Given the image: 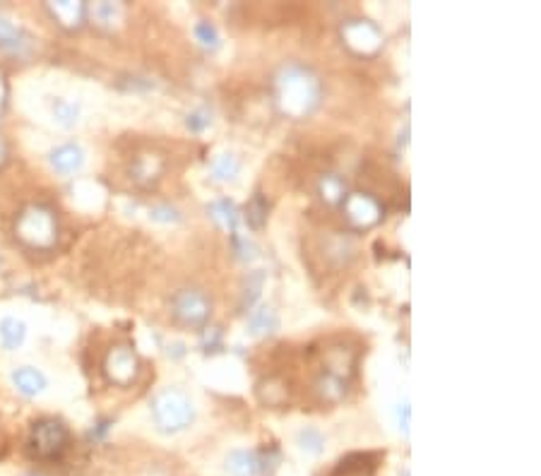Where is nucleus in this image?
<instances>
[{"label":"nucleus","mask_w":541,"mask_h":476,"mask_svg":"<svg viewBox=\"0 0 541 476\" xmlns=\"http://www.w3.org/2000/svg\"><path fill=\"white\" fill-rule=\"evenodd\" d=\"M274 101L289 119H306L320 104V80L308 65L287 63L274 78Z\"/></svg>","instance_id":"obj_1"},{"label":"nucleus","mask_w":541,"mask_h":476,"mask_svg":"<svg viewBox=\"0 0 541 476\" xmlns=\"http://www.w3.org/2000/svg\"><path fill=\"white\" fill-rule=\"evenodd\" d=\"M14 238L29 251H51L58 243V217L49 205H29L17 214Z\"/></svg>","instance_id":"obj_2"},{"label":"nucleus","mask_w":541,"mask_h":476,"mask_svg":"<svg viewBox=\"0 0 541 476\" xmlns=\"http://www.w3.org/2000/svg\"><path fill=\"white\" fill-rule=\"evenodd\" d=\"M71 448V431L61 419L43 416L29 426L27 452L39 462H56Z\"/></svg>","instance_id":"obj_3"},{"label":"nucleus","mask_w":541,"mask_h":476,"mask_svg":"<svg viewBox=\"0 0 541 476\" xmlns=\"http://www.w3.org/2000/svg\"><path fill=\"white\" fill-rule=\"evenodd\" d=\"M152 419L164 433H178L195 419V406L183 390L166 387L152 399Z\"/></svg>","instance_id":"obj_4"},{"label":"nucleus","mask_w":541,"mask_h":476,"mask_svg":"<svg viewBox=\"0 0 541 476\" xmlns=\"http://www.w3.org/2000/svg\"><path fill=\"white\" fill-rule=\"evenodd\" d=\"M171 316L183 328H204L212 316L210 296L203 289H181L171 299Z\"/></svg>","instance_id":"obj_5"},{"label":"nucleus","mask_w":541,"mask_h":476,"mask_svg":"<svg viewBox=\"0 0 541 476\" xmlns=\"http://www.w3.org/2000/svg\"><path fill=\"white\" fill-rule=\"evenodd\" d=\"M104 376L109 383L119 387H130L140 376V358L128 344H116L106 351Z\"/></svg>","instance_id":"obj_6"},{"label":"nucleus","mask_w":541,"mask_h":476,"mask_svg":"<svg viewBox=\"0 0 541 476\" xmlns=\"http://www.w3.org/2000/svg\"><path fill=\"white\" fill-rule=\"evenodd\" d=\"M342 42L356 56H375L383 49V32L371 20H346L342 24Z\"/></svg>","instance_id":"obj_7"},{"label":"nucleus","mask_w":541,"mask_h":476,"mask_svg":"<svg viewBox=\"0 0 541 476\" xmlns=\"http://www.w3.org/2000/svg\"><path fill=\"white\" fill-rule=\"evenodd\" d=\"M342 210H345L346 222L354 229H371V226H375L380 219L385 217V207L371 193H352V195H346L345 203H342Z\"/></svg>","instance_id":"obj_8"},{"label":"nucleus","mask_w":541,"mask_h":476,"mask_svg":"<svg viewBox=\"0 0 541 476\" xmlns=\"http://www.w3.org/2000/svg\"><path fill=\"white\" fill-rule=\"evenodd\" d=\"M354 366H356V351L346 344H332L323 349V371L327 376H335L339 380H346L354 376Z\"/></svg>","instance_id":"obj_9"},{"label":"nucleus","mask_w":541,"mask_h":476,"mask_svg":"<svg viewBox=\"0 0 541 476\" xmlns=\"http://www.w3.org/2000/svg\"><path fill=\"white\" fill-rule=\"evenodd\" d=\"M270 455L253 450H233L226 457V474L229 476H258L268 470Z\"/></svg>","instance_id":"obj_10"},{"label":"nucleus","mask_w":541,"mask_h":476,"mask_svg":"<svg viewBox=\"0 0 541 476\" xmlns=\"http://www.w3.org/2000/svg\"><path fill=\"white\" fill-rule=\"evenodd\" d=\"M164 171V159L157 152H140L130 161V178H133L140 188H147L152 183L159 181Z\"/></svg>","instance_id":"obj_11"},{"label":"nucleus","mask_w":541,"mask_h":476,"mask_svg":"<svg viewBox=\"0 0 541 476\" xmlns=\"http://www.w3.org/2000/svg\"><path fill=\"white\" fill-rule=\"evenodd\" d=\"M49 164L56 174L72 176L78 174L82 164H85V152L75 142H65V145H58L56 149H51Z\"/></svg>","instance_id":"obj_12"},{"label":"nucleus","mask_w":541,"mask_h":476,"mask_svg":"<svg viewBox=\"0 0 541 476\" xmlns=\"http://www.w3.org/2000/svg\"><path fill=\"white\" fill-rule=\"evenodd\" d=\"M51 17L68 32H75L87 22V5L80 0H58V3H49Z\"/></svg>","instance_id":"obj_13"},{"label":"nucleus","mask_w":541,"mask_h":476,"mask_svg":"<svg viewBox=\"0 0 541 476\" xmlns=\"http://www.w3.org/2000/svg\"><path fill=\"white\" fill-rule=\"evenodd\" d=\"M375 467H378V455L354 452V455H346L345 460H339L332 476H371Z\"/></svg>","instance_id":"obj_14"},{"label":"nucleus","mask_w":541,"mask_h":476,"mask_svg":"<svg viewBox=\"0 0 541 476\" xmlns=\"http://www.w3.org/2000/svg\"><path fill=\"white\" fill-rule=\"evenodd\" d=\"M29 42H32V39H29L24 29L13 24L10 20H3V17H0V51L13 53V56H22V53L29 49Z\"/></svg>","instance_id":"obj_15"},{"label":"nucleus","mask_w":541,"mask_h":476,"mask_svg":"<svg viewBox=\"0 0 541 476\" xmlns=\"http://www.w3.org/2000/svg\"><path fill=\"white\" fill-rule=\"evenodd\" d=\"M13 386L24 397H36L46 387V376L42 371L32 368V366H22V368H14L13 371Z\"/></svg>","instance_id":"obj_16"},{"label":"nucleus","mask_w":541,"mask_h":476,"mask_svg":"<svg viewBox=\"0 0 541 476\" xmlns=\"http://www.w3.org/2000/svg\"><path fill=\"white\" fill-rule=\"evenodd\" d=\"M313 390H316L318 399L325 402V405H337V402H342V399L346 397L349 383H346V380L335 378V376H327V373H320V376L316 378Z\"/></svg>","instance_id":"obj_17"},{"label":"nucleus","mask_w":541,"mask_h":476,"mask_svg":"<svg viewBox=\"0 0 541 476\" xmlns=\"http://www.w3.org/2000/svg\"><path fill=\"white\" fill-rule=\"evenodd\" d=\"M27 339V325L20 318L7 316L0 320V344L5 351L20 349L22 344Z\"/></svg>","instance_id":"obj_18"},{"label":"nucleus","mask_w":541,"mask_h":476,"mask_svg":"<svg viewBox=\"0 0 541 476\" xmlns=\"http://www.w3.org/2000/svg\"><path fill=\"white\" fill-rule=\"evenodd\" d=\"M318 193L327 205H339L345 203L346 197V183L339 178L337 174H325L318 183Z\"/></svg>","instance_id":"obj_19"},{"label":"nucleus","mask_w":541,"mask_h":476,"mask_svg":"<svg viewBox=\"0 0 541 476\" xmlns=\"http://www.w3.org/2000/svg\"><path fill=\"white\" fill-rule=\"evenodd\" d=\"M87 14H91L94 24L101 29H113L116 22H120V14H123V7L119 3H97L94 7H87Z\"/></svg>","instance_id":"obj_20"},{"label":"nucleus","mask_w":541,"mask_h":476,"mask_svg":"<svg viewBox=\"0 0 541 476\" xmlns=\"http://www.w3.org/2000/svg\"><path fill=\"white\" fill-rule=\"evenodd\" d=\"M280 320H277V313H274L272 306H262L251 316L248 320V329H251V335H272L274 329H277Z\"/></svg>","instance_id":"obj_21"},{"label":"nucleus","mask_w":541,"mask_h":476,"mask_svg":"<svg viewBox=\"0 0 541 476\" xmlns=\"http://www.w3.org/2000/svg\"><path fill=\"white\" fill-rule=\"evenodd\" d=\"M210 212L212 217L217 219L219 224L224 226V229L236 232V226H239V210H236V205H233L232 200L222 197V200H217V203H212Z\"/></svg>","instance_id":"obj_22"},{"label":"nucleus","mask_w":541,"mask_h":476,"mask_svg":"<svg viewBox=\"0 0 541 476\" xmlns=\"http://www.w3.org/2000/svg\"><path fill=\"white\" fill-rule=\"evenodd\" d=\"M239 159L232 152H224V155H219L217 159L212 161V176L217 178V181H233L236 176H239Z\"/></svg>","instance_id":"obj_23"},{"label":"nucleus","mask_w":541,"mask_h":476,"mask_svg":"<svg viewBox=\"0 0 541 476\" xmlns=\"http://www.w3.org/2000/svg\"><path fill=\"white\" fill-rule=\"evenodd\" d=\"M299 448L303 452H308V455H320L325 450V435L313 426L303 428L301 433H299Z\"/></svg>","instance_id":"obj_24"},{"label":"nucleus","mask_w":541,"mask_h":476,"mask_svg":"<svg viewBox=\"0 0 541 476\" xmlns=\"http://www.w3.org/2000/svg\"><path fill=\"white\" fill-rule=\"evenodd\" d=\"M53 116H56V120L61 123V126L71 128L78 123L80 106L68 101V99H56V104H53Z\"/></svg>","instance_id":"obj_25"},{"label":"nucleus","mask_w":541,"mask_h":476,"mask_svg":"<svg viewBox=\"0 0 541 476\" xmlns=\"http://www.w3.org/2000/svg\"><path fill=\"white\" fill-rule=\"evenodd\" d=\"M261 397H262V402H268V405L277 406V405H281L284 399H287V387L281 386L277 378H268L265 383H261Z\"/></svg>","instance_id":"obj_26"},{"label":"nucleus","mask_w":541,"mask_h":476,"mask_svg":"<svg viewBox=\"0 0 541 476\" xmlns=\"http://www.w3.org/2000/svg\"><path fill=\"white\" fill-rule=\"evenodd\" d=\"M265 217H268V203H265L261 193H258V195L251 200V205H248L246 219L255 226V229H261L262 222H265Z\"/></svg>","instance_id":"obj_27"},{"label":"nucleus","mask_w":541,"mask_h":476,"mask_svg":"<svg viewBox=\"0 0 541 476\" xmlns=\"http://www.w3.org/2000/svg\"><path fill=\"white\" fill-rule=\"evenodd\" d=\"M195 36L197 42L203 43L204 49L214 51L219 46V34L217 29H214V24H210V22H197L195 24Z\"/></svg>","instance_id":"obj_28"},{"label":"nucleus","mask_w":541,"mask_h":476,"mask_svg":"<svg viewBox=\"0 0 541 476\" xmlns=\"http://www.w3.org/2000/svg\"><path fill=\"white\" fill-rule=\"evenodd\" d=\"M210 123H212V116L207 109H197V111L190 113L188 120H185V126H188L193 133H203L204 128L210 126Z\"/></svg>","instance_id":"obj_29"},{"label":"nucleus","mask_w":541,"mask_h":476,"mask_svg":"<svg viewBox=\"0 0 541 476\" xmlns=\"http://www.w3.org/2000/svg\"><path fill=\"white\" fill-rule=\"evenodd\" d=\"M149 217L155 219V222H164V224H169V222H178V212L171 207V205H157L149 212Z\"/></svg>","instance_id":"obj_30"},{"label":"nucleus","mask_w":541,"mask_h":476,"mask_svg":"<svg viewBox=\"0 0 541 476\" xmlns=\"http://www.w3.org/2000/svg\"><path fill=\"white\" fill-rule=\"evenodd\" d=\"M400 428L407 433V428H409V405H402L400 409Z\"/></svg>","instance_id":"obj_31"},{"label":"nucleus","mask_w":541,"mask_h":476,"mask_svg":"<svg viewBox=\"0 0 541 476\" xmlns=\"http://www.w3.org/2000/svg\"><path fill=\"white\" fill-rule=\"evenodd\" d=\"M7 157H10V149H7V142H5V138H0V168L5 167Z\"/></svg>","instance_id":"obj_32"},{"label":"nucleus","mask_w":541,"mask_h":476,"mask_svg":"<svg viewBox=\"0 0 541 476\" xmlns=\"http://www.w3.org/2000/svg\"><path fill=\"white\" fill-rule=\"evenodd\" d=\"M22 476H39V474H22Z\"/></svg>","instance_id":"obj_33"}]
</instances>
